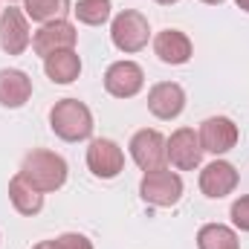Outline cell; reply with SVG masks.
<instances>
[{
    "label": "cell",
    "instance_id": "cell-20",
    "mask_svg": "<svg viewBox=\"0 0 249 249\" xmlns=\"http://www.w3.org/2000/svg\"><path fill=\"white\" fill-rule=\"evenodd\" d=\"M110 0H78L72 6L75 18L87 26H102L105 20H110Z\"/></svg>",
    "mask_w": 249,
    "mask_h": 249
},
{
    "label": "cell",
    "instance_id": "cell-19",
    "mask_svg": "<svg viewBox=\"0 0 249 249\" xmlns=\"http://www.w3.org/2000/svg\"><path fill=\"white\" fill-rule=\"evenodd\" d=\"M26 18H32L35 23H53L64 20V15L70 12V0H26Z\"/></svg>",
    "mask_w": 249,
    "mask_h": 249
},
{
    "label": "cell",
    "instance_id": "cell-8",
    "mask_svg": "<svg viewBox=\"0 0 249 249\" xmlns=\"http://www.w3.org/2000/svg\"><path fill=\"white\" fill-rule=\"evenodd\" d=\"M145 87V70L136 61H116L105 72V90L116 99H133Z\"/></svg>",
    "mask_w": 249,
    "mask_h": 249
},
{
    "label": "cell",
    "instance_id": "cell-11",
    "mask_svg": "<svg viewBox=\"0 0 249 249\" xmlns=\"http://www.w3.org/2000/svg\"><path fill=\"white\" fill-rule=\"evenodd\" d=\"M148 110L157 119H162V122L177 119L186 110V90L177 81H160V84H154L148 90Z\"/></svg>",
    "mask_w": 249,
    "mask_h": 249
},
{
    "label": "cell",
    "instance_id": "cell-18",
    "mask_svg": "<svg viewBox=\"0 0 249 249\" xmlns=\"http://www.w3.org/2000/svg\"><path fill=\"white\" fill-rule=\"evenodd\" d=\"M197 249H241L235 229L223 223H206L197 232Z\"/></svg>",
    "mask_w": 249,
    "mask_h": 249
},
{
    "label": "cell",
    "instance_id": "cell-7",
    "mask_svg": "<svg viewBox=\"0 0 249 249\" xmlns=\"http://www.w3.org/2000/svg\"><path fill=\"white\" fill-rule=\"evenodd\" d=\"M32 44L29 35V23H26V12L9 6L0 12V47L6 55H20L26 53V47Z\"/></svg>",
    "mask_w": 249,
    "mask_h": 249
},
{
    "label": "cell",
    "instance_id": "cell-27",
    "mask_svg": "<svg viewBox=\"0 0 249 249\" xmlns=\"http://www.w3.org/2000/svg\"><path fill=\"white\" fill-rule=\"evenodd\" d=\"M9 3H15V0H9Z\"/></svg>",
    "mask_w": 249,
    "mask_h": 249
},
{
    "label": "cell",
    "instance_id": "cell-21",
    "mask_svg": "<svg viewBox=\"0 0 249 249\" xmlns=\"http://www.w3.org/2000/svg\"><path fill=\"white\" fill-rule=\"evenodd\" d=\"M229 214H232V223H235L241 232H249V194H241V197L232 203Z\"/></svg>",
    "mask_w": 249,
    "mask_h": 249
},
{
    "label": "cell",
    "instance_id": "cell-17",
    "mask_svg": "<svg viewBox=\"0 0 249 249\" xmlns=\"http://www.w3.org/2000/svg\"><path fill=\"white\" fill-rule=\"evenodd\" d=\"M9 200H12V206H15L20 214H26V217L38 214V212L44 209V194L35 191L20 174L12 177V183H9Z\"/></svg>",
    "mask_w": 249,
    "mask_h": 249
},
{
    "label": "cell",
    "instance_id": "cell-16",
    "mask_svg": "<svg viewBox=\"0 0 249 249\" xmlns=\"http://www.w3.org/2000/svg\"><path fill=\"white\" fill-rule=\"evenodd\" d=\"M44 72L53 84H72L81 75V58L75 50H61L44 58Z\"/></svg>",
    "mask_w": 249,
    "mask_h": 249
},
{
    "label": "cell",
    "instance_id": "cell-25",
    "mask_svg": "<svg viewBox=\"0 0 249 249\" xmlns=\"http://www.w3.org/2000/svg\"><path fill=\"white\" fill-rule=\"evenodd\" d=\"M200 3H209V6H220L223 0H200Z\"/></svg>",
    "mask_w": 249,
    "mask_h": 249
},
{
    "label": "cell",
    "instance_id": "cell-14",
    "mask_svg": "<svg viewBox=\"0 0 249 249\" xmlns=\"http://www.w3.org/2000/svg\"><path fill=\"white\" fill-rule=\"evenodd\" d=\"M154 53H157V58L162 64L180 67V64H186L191 58L194 47H191L186 32H180V29H162L154 38Z\"/></svg>",
    "mask_w": 249,
    "mask_h": 249
},
{
    "label": "cell",
    "instance_id": "cell-2",
    "mask_svg": "<svg viewBox=\"0 0 249 249\" xmlns=\"http://www.w3.org/2000/svg\"><path fill=\"white\" fill-rule=\"evenodd\" d=\"M50 127L64 142H84L93 133V113L78 99H61L50 110Z\"/></svg>",
    "mask_w": 249,
    "mask_h": 249
},
{
    "label": "cell",
    "instance_id": "cell-10",
    "mask_svg": "<svg viewBox=\"0 0 249 249\" xmlns=\"http://www.w3.org/2000/svg\"><path fill=\"white\" fill-rule=\"evenodd\" d=\"M78 41V32L70 20H53V23H44L35 38H32V50L35 55L41 58H50L53 53H61V50H72Z\"/></svg>",
    "mask_w": 249,
    "mask_h": 249
},
{
    "label": "cell",
    "instance_id": "cell-9",
    "mask_svg": "<svg viewBox=\"0 0 249 249\" xmlns=\"http://www.w3.org/2000/svg\"><path fill=\"white\" fill-rule=\"evenodd\" d=\"M203 145H200V136L194 127H180L171 133L168 139V162L180 171H194L200 162H203Z\"/></svg>",
    "mask_w": 249,
    "mask_h": 249
},
{
    "label": "cell",
    "instance_id": "cell-1",
    "mask_svg": "<svg viewBox=\"0 0 249 249\" xmlns=\"http://www.w3.org/2000/svg\"><path fill=\"white\" fill-rule=\"evenodd\" d=\"M18 174L35 188V191L50 194V191H58L67 183V162H64V157L53 154V151L35 148V151H29L23 157Z\"/></svg>",
    "mask_w": 249,
    "mask_h": 249
},
{
    "label": "cell",
    "instance_id": "cell-15",
    "mask_svg": "<svg viewBox=\"0 0 249 249\" xmlns=\"http://www.w3.org/2000/svg\"><path fill=\"white\" fill-rule=\"evenodd\" d=\"M32 96V78L23 70H0V105L3 107H23Z\"/></svg>",
    "mask_w": 249,
    "mask_h": 249
},
{
    "label": "cell",
    "instance_id": "cell-22",
    "mask_svg": "<svg viewBox=\"0 0 249 249\" xmlns=\"http://www.w3.org/2000/svg\"><path fill=\"white\" fill-rule=\"evenodd\" d=\"M53 249H93V244L78 232H64L58 238H53Z\"/></svg>",
    "mask_w": 249,
    "mask_h": 249
},
{
    "label": "cell",
    "instance_id": "cell-5",
    "mask_svg": "<svg viewBox=\"0 0 249 249\" xmlns=\"http://www.w3.org/2000/svg\"><path fill=\"white\" fill-rule=\"evenodd\" d=\"M130 157L145 174L148 171H160L168 162V139L160 130H154V127L136 130L133 139H130Z\"/></svg>",
    "mask_w": 249,
    "mask_h": 249
},
{
    "label": "cell",
    "instance_id": "cell-12",
    "mask_svg": "<svg viewBox=\"0 0 249 249\" xmlns=\"http://www.w3.org/2000/svg\"><path fill=\"white\" fill-rule=\"evenodd\" d=\"M197 136H200L203 151L220 157V154H226V151H232L238 145V124L232 119H226V116H209L200 124Z\"/></svg>",
    "mask_w": 249,
    "mask_h": 249
},
{
    "label": "cell",
    "instance_id": "cell-23",
    "mask_svg": "<svg viewBox=\"0 0 249 249\" xmlns=\"http://www.w3.org/2000/svg\"><path fill=\"white\" fill-rule=\"evenodd\" d=\"M32 249H53V241H41V244H35Z\"/></svg>",
    "mask_w": 249,
    "mask_h": 249
},
{
    "label": "cell",
    "instance_id": "cell-6",
    "mask_svg": "<svg viewBox=\"0 0 249 249\" xmlns=\"http://www.w3.org/2000/svg\"><path fill=\"white\" fill-rule=\"evenodd\" d=\"M87 168L99 180H113L124 168V151L113 139H93L87 148Z\"/></svg>",
    "mask_w": 249,
    "mask_h": 249
},
{
    "label": "cell",
    "instance_id": "cell-3",
    "mask_svg": "<svg viewBox=\"0 0 249 249\" xmlns=\"http://www.w3.org/2000/svg\"><path fill=\"white\" fill-rule=\"evenodd\" d=\"M148 38H151V26H148V18L136 9H124L113 18L110 23V41L119 53H139L148 47Z\"/></svg>",
    "mask_w": 249,
    "mask_h": 249
},
{
    "label": "cell",
    "instance_id": "cell-24",
    "mask_svg": "<svg viewBox=\"0 0 249 249\" xmlns=\"http://www.w3.org/2000/svg\"><path fill=\"white\" fill-rule=\"evenodd\" d=\"M238 3V9H244V12H249V0H235Z\"/></svg>",
    "mask_w": 249,
    "mask_h": 249
},
{
    "label": "cell",
    "instance_id": "cell-13",
    "mask_svg": "<svg viewBox=\"0 0 249 249\" xmlns=\"http://www.w3.org/2000/svg\"><path fill=\"white\" fill-rule=\"evenodd\" d=\"M238 180L241 177H238V168L232 162L214 160L200 171V191L206 197H212V200H220V197H226V194H232L238 188Z\"/></svg>",
    "mask_w": 249,
    "mask_h": 249
},
{
    "label": "cell",
    "instance_id": "cell-4",
    "mask_svg": "<svg viewBox=\"0 0 249 249\" xmlns=\"http://www.w3.org/2000/svg\"><path fill=\"white\" fill-rule=\"evenodd\" d=\"M139 197L151 206H160V209L177 206L183 197V180H180V174H174L168 168L148 171L139 183Z\"/></svg>",
    "mask_w": 249,
    "mask_h": 249
},
{
    "label": "cell",
    "instance_id": "cell-26",
    "mask_svg": "<svg viewBox=\"0 0 249 249\" xmlns=\"http://www.w3.org/2000/svg\"><path fill=\"white\" fill-rule=\"evenodd\" d=\"M154 3H160V6H171V3H177V0H154Z\"/></svg>",
    "mask_w": 249,
    "mask_h": 249
}]
</instances>
